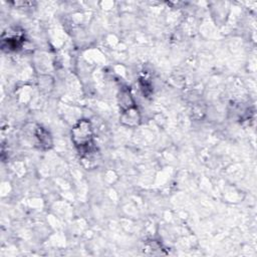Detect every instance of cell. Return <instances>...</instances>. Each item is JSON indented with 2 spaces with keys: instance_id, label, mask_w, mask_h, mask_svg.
Masks as SVG:
<instances>
[{
  "instance_id": "cell-1",
  "label": "cell",
  "mask_w": 257,
  "mask_h": 257,
  "mask_svg": "<svg viewBox=\"0 0 257 257\" xmlns=\"http://www.w3.org/2000/svg\"><path fill=\"white\" fill-rule=\"evenodd\" d=\"M92 138V128L87 120L79 121L72 130V140L75 146L85 148L90 144Z\"/></svg>"
}]
</instances>
